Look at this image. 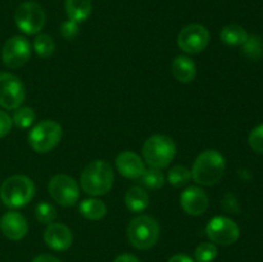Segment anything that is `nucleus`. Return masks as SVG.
Instances as JSON below:
<instances>
[{
  "instance_id": "nucleus-1",
  "label": "nucleus",
  "mask_w": 263,
  "mask_h": 262,
  "mask_svg": "<svg viewBox=\"0 0 263 262\" xmlns=\"http://www.w3.org/2000/svg\"><path fill=\"white\" fill-rule=\"evenodd\" d=\"M115 181V172L107 161L97 159L82 170L80 182L85 193L94 197L104 195L112 189Z\"/></svg>"
},
{
  "instance_id": "nucleus-2",
  "label": "nucleus",
  "mask_w": 263,
  "mask_h": 262,
  "mask_svg": "<svg viewBox=\"0 0 263 262\" xmlns=\"http://www.w3.org/2000/svg\"><path fill=\"white\" fill-rule=\"evenodd\" d=\"M225 170L226 162L222 154L215 149H207L195 159L192 169V177L197 184L212 186L222 179Z\"/></svg>"
},
{
  "instance_id": "nucleus-3",
  "label": "nucleus",
  "mask_w": 263,
  "mask_h": 262,
  "mask_svg": "<svg viewBox=\"0 0 263 262\" xmlns=\"http://www.w3.org/2000/svg\"><path fill=\"white\" fill-rule=\"evenodd\" d=\"M35 190V182L30 177L25 175H13L3 182L0 198L7 207L22 208L32 200Z\"/></svg>"
},
{
  "instance_id": "nucleus-4",
  "label": "nucleus",
  "mask_w": 263,
  "mask_h": 262,
  "mask_svg": "<svg viewBox=\"0 0 263 262\" xmlns=\"http://www.w3.org/2000/svg\"><path fill=\"white\" fill-rule=\"evenodd\" d=\"M176 154V145L172 138L162 134L152 135L143 145V157L152 169H166Z\"/></svg>"
},
{
  "instance_id": "nucleus-5",
  "label": "nucleus",
  "mask_w": 263,
  "mask_h": 262,
  "mask_svg": "<svg viewBox=\"0 0 263 262\" xmlns=\"http://www.w3.org/2000/svg\"><path fill=\"white\" fill-rule=\"evenodd\" d=\"M159 233L161 229L158 222L146 215L133 218L127 228L128 241L134 248L140 251H146L156 246L159 239Z\"/></svg>"
},
{
  "instance_id": "nucleus-6",
  "label": "nucleus",
  "mask_w": 263,
  "mask_h": 262,
  "mask_svg": "<svg viewBox=\"0 0 263 262\" xmlns=\"http://www.w3.org/2000/svg\"><path fill=\"white\" fill-rule=\"evenodd\" d=\"M62 139V126L57 121L44 120L28 134V144L37 153L53 151Z\"/></svg>"
},
{
  "instance_id": "nucleus-7",
  "label": "nucleus",
  "mask_w": 263,
  "mask_h": 262,
  "mask_svg": "<svg viewBox=\"0 0 263 262\" xmlns=\"http://www.w3.org/2000/svg\"><path fill=\"white\" fill-rule=\"evenodd\" d=\"M14 21L17 27L26 35H36L43 30L46 21L45 10L35 2H25L15 9Z\"/></svg>"
},
{
  "instance_id": "nucleus-8",
  "label": "nucleus",
  "mask_w": 263,
  "mask_h": 262,
  "mask_svg": "<svg viewBox=\"0 0 263 262\" xmlns=\"http://www.w3.org/2000/svg\"><path fill=\"white\" fill-rule=\"evenodd\" d=\"M26 98L23 82L15 74L2 72L0 73V107L4 109H17Z\"/></svg>"
},
{
  "instance_id": "nucleus-9",
  "label": "nucleus",
  "mask_w": 263,
  "mask_h": 262,
  "mask_svg": "<svg viewBox=\"0 0 263 262\" xmlns=\"http://www.w3.org/2000/svg\"><path fill=\"white\" fill-rule=\"evenodd\" d=\"M205 233L213 244L231 246L240 236V229L238 223L231 218L225 216H216L207 223Z\"/></svg>"
},
{
  "instance_id": "nucleus-10",
  "label": "nucleus",
  "mask_w": 263,
  "mask_h": 262,
  "mask_svg": "<svg viewBox=\"0 0 263 262\" xmlns=\"http://www.w3.org/2000/svg\"><path fill=\"white\" fill-rule=\"evenodd\" d=\"M48 189L51 198L63 207H72L79 200V184L73 177L68 176V175L58 174L51 177Z\"/></svg>"
},
{
  "instance_id": "nucleus-11",
  "label": "nucleus",
  "mask_w": 263,
  "mask_h": 262,
  "mask_svg": "<svg viewBox=\"0 0 263 262\" xmlns=\"http://www.w3.org/2000/svg\"><path fill=\"white\" fill-rule=\"evenodd\" d=\"M210 43V32L199 23H192L182 28L177 36V45L187 54L202 53Z\"/></svg>"
},
{
  "instance_id": "nucleus-12",
  "label": "nucleus",
  "mask_w": 263,
  "mask_h": 262,
  "mask_svg": "<svg viewBox=\"0 0 263 262\" xmlns=\"http://www.w3.org/2000/svg\"><path fill=\"white\" fill-rule=\"evenodd\" d=\"M31 57V44L23 36H13L5 41L2 49L3 63L8 68H20L25 66Z\"/></svg>"
},
{
  "instance_id": "nucleus-13",
  "label": "nucleus",
  "mask_w": 263,
  "mask_h": 262,
  "mask_svg": "<svg viewBox=\"0 0 263 262\" xmlns=\"http://www.w3.org/2000/svg\"><path fill=\"white\" fill-rule=\"evenodd\" d=\"M44 240L46 246L53 251L63 252L72 246L73 235L69 228L59 222H51L46 226L44 233Z\"/></svg>"
},
{
  "instance_id": "nucleus-14",
  "label": "nucleus",
  "mask_w": 263,
  "mask_h": 262,
  "mask_svg": "<svg viewBox=\"0 0 263 262\" xmlns=\"http://www.w3.org/2000/svg\"><path fill=\"white\" fill-rule=\"evenodd\" d=\"M180 204L187 215L200 216L207 211L208 197L200 188L189 186L180 195Z\"/></svg>"
},
{
  "instance_id": "nucleus-15",
  "label": "nucleus",
  "mask_w": 263,
  "mask_h": 262,
  "mask_svg": "<svg viewBox=\"0 0 263 262\" xmlns=\"http://www.w3.org/2000/svg\"><path fill=\"white\" fill-rule=\"evenodd\" d=\"M116 167L122 176L127 179H140L145 172V164L141 157L135 152H121L116 158Z\"/></svg>"
},
{
  "instance_id": "nucleus-16",
  "label": "nucleus",
  "mask_w": 263,
  "mask_h": 262,
  "mask_svg": "<svg viewBox=\"0 0 263 262\" xmlns=\"http://www.w3.org/2000/svg\"><path fill=\"white\" fill-rule=\"evenodd\" d=\"M0 230L10 240H21L27 235L28 223L21 213L12 211L0 218Z\"/></svg>"
},
{
  "instance_id": "nucleus-17",
  "label": "nucleus",
  "mask_w": 263,
  "mask_h": 262,
  "mask_svg": "<svg viewBox=\"0 0 263 262\" xmlns=\"http://www.w3.org/2000/svg\"><path fill=\"white\" fill-rule=\"evenodd\" d=\"M172 76L182 84H189L197 76V66L194 61L186 55H179L174 59L171 66Z\"/></svg>"
},
{
  "instance_id": "nucleus-18",
  "label": "nucleus",
  "mask_w": 263,
  "mask_h": 262,
  "mask_svg": "<svg viewBox=\"0 0 263 262\" xmlns=\"http://www.w3.org/2000/svg\"><path fill=\"white\" fill-rule=\"evenodd\" d=\"M64 8H66V13L69 20L80 23L90 17L92 4L91 0H66Z\"/></svg>"
},
{
  "instance_id": "nucleus-19",
  "label": "nucleus",
  "mask_w": 263,
  "mask_h": 262,
  "mask_svg": "<svg viewBox=\"0 0 263 262\" xmlns=\"http://www.w3.org/2000/svg\"><path fill=\"white\" fill-rule=\"evenodd\" d=\"M125 203L131 212H143L149 205V195L143 188L133 186L126 193Z\"/></svg>"
},
{
  "instance_id": "nucleus-20",
  "label": "nucleus",
  "mask_w": 263,
  "mask_h": 262,
  "mask_svg": "<svg viewBox=\"0 0 263 262\" xmlns=\"http://www.w3.org/2000/svg\"><path fill=\"white\" fill-rule=\"evenodd\" d=\"M80 213L84 216L85 218L91 221L102 220L107 215V205L103 200L97 199V198H90V199H85L80 203Z\"/></svg>"
},
{
  "instance_id": "nucleus-21",
  "label": "nucleus",
  "mask_w": 263,
  "mask_h": 262,
  "mask_svg": "<svg viewBox=\"0 0 263 262\" xmlns=\"http://www.w3.org/2000/svg\"><path fill=\"white\" fill-rule=\"evenodd\" d=\"M220 39L229 46H241L248 39V33L241 26L228 25L221 30Z\"/></svg>"
},
{
  "instance_id": "nucleus-22",
  "label": "nucleus",
  "mask_w": 263,
  "mask_h": 262,
  "mask_svg": "<svg viewBox=\"0 0 263 262\" xmlns=\"http://www.w3.org/2000/svg\"><path fill=\"white\" fill-rule=\"evenodd\" d=\"M33 50L40 58H50L55 51V43L53 38L46 33H40L33 40Z\"/></svg>"
},
{
  "instance_id": "nucleus-23",
  "label": "nucleus",
  "mask_w": 263,
  "mask_h": 262,
  "mask_svg": "<svg viewBox=\"0 0 263 262\" xmlns=\"http://www.w3.org/2000/svg\"><path fill=\"white\" fill-rule=\"evenodd\" d=\"M167 179H168V182L172 186H185L190 181V179H192V171L189 169H186L185 166L177 164V166H174L170 170L168 175H167Z\"/></svg>"
},
{
  "instance_id": "nucleus-24",
  "label": "nucleus",
  "mask_w": 263,
  "mask_h": 262,
  "mask_svg": "<svg viewBox=\"0 0 263 262\" xmlns=\"http://www.w3.org/2000/svg\"><path fill=\"white\" fill-rule=\"evenodd\" d=\"M243 54L251 59H259L263 57V39L258 35L248 36L243 44Z\"/></svg>"
},
{
  "instance_id": "nucleus-25",
  "label": "nucleus",
  "mask_w": 263,
  "mask_h": 262,
  "mask_svg": "<svg viewBox=\"0 0 263 262\" xmlns=\"http://www.w3.org/2000/svg\"><path fill=\"white\" fill-rule=\"evenodd\" d=\"M36 115L35 110L31 107H18L14 109V115H13V123L17 126L18 128H28L32 126L33 121H35Z\"/></svg>"
},
{
  "instance_id": "nucleus-26",
  "label": "nucleus",
  "mask_w": 263,
  "mask_h": 262,
  "mask_svg": "<svg viewBox=\"0 0 263 262\" xmlns=\"http://www.w3.org/2000/svg\"><path fill=\"white\" fill-rule=\"evenodd\" d=\"M35 217L40 223L49 225L57 218L55 207L48 202H40L35 207Z\"/></svg>"
},
{
  "instance_id": "nucleus-27",
  "label": "nucleus",
  "mask_w": 263,
  "mask_h": 262,
  "mask_svg": "<svg viewBox=\"0 0 263 262\" xmlns=\"http://www.w3.org/2000/svg\"><path fill=\"white\" fill-rule=\"evenodd\" d=\"M140 179L143 181V184L145 186H148L149 189H159V188H162L164 185V176L161 170L158 169H152V167H149L141 175Z\"/></svg>"
},
{
  "instance_id": "nucleus-28",
  "label": "nucleus",
  "mask_w": 263,
  "mask_h": 262,
  "mask_svg": "<svg viewBox=\"0 0 263 262\" xmlns=\"http://www.w3.org/2000/svg\"><path fill=\"white\" fill-rule=\"evenodd\" d=\"M217 247L213 243H200L195 248L194 259L197 262H213L217 257Z\"/></svg>"
},
{
  "instance_id": "nucleus-29",
  "label": "nucleus",
  "mask_w": 263,
  "mask_h": 262,
  "mask_svg": "<svg viewBox=\"0 0 263 262\" xmlns=\"http://www.w3.org/2000/svg\"><path fill=\"white\" fill-rule=\"evenodd\" d=\"M249 146L253 149L256 153L263 154V123L257 126L251 131L248 136Z\"/></svg>"
},
{
  "instance_id": "nucleus-30",
  "label": "nucleus",
  "mask_w": 263,
  "mask_h": 262,
  "mask_svg": "<svg viewBox=\"0 0 263 262\" xmlns=\"http://www.w3.org/2000/svg\"><path fill=\"white\" fill-rule=\"evenodd\" d=\"M77 33H79V23L74 22V21L68 20L66 22L62 23L61 26V35L62 38L67 39V40H71V39L76 38Z\"/></svg>"
},
{
  "instance_id": "nucleus-31",
  "label": "nucleus",
  "mask_w": 263,
  "mask_h": 262,
  "mask_svg": "<svg viewBox=\"0 0 263 262\" xmlns=\"http://www.w3.org/2000/svg\"><path fill=\"white\" fill-rule=\"evenodd\" d=\"M13 120L5 110H0V139L7 136L12 130Z\"/></svg>"
},
{
  "instance_id": "nucleus-32",
  "label": "nucleus",
  "mask_w": 263,
  "mask_h": 262,
  "mask_svg": "<svg viewBox=\"0 0 263 262\" xmlns=\"http://www.w3.org/2000/svg\"><path fill=\"white\" fill-rule=\"evenodd\" d=\"M113 262H141V261L138 258V257L134 256V254L123 253L121 254V256H118Z\"/></svg>"
},
{
  "instance_id": "nucleus-33",
  "label": "nucleus",
  "mask_w": 263,
  "mask_h": 262,
  "mask_svg": "<svg viewBox=\"0 0 263 262\" xmlns=\"http://www.w3.org/2000/svg\"><path fill=\"white\" fill-rule=\"evenodd\" d=\"M167 262H194V259H193L190 256H187V254L180 253V254H175V256H172Z\"/></svg>"
},
{
  "instance_id": "nucleus-34",
  "label": "nucleus",
  "mask_w": 263,
  "mask_h": 262,
  "mask_svg": "<svg viewBox=\"0 0 263 262\" xmlns=\"http://www.w3.org/2000/svg\"><path fill=\"white\" fill-rule=\"evenodd\" d=\"M32 262H62V261H59L57 257L50 256V254H40V256L35 257V258L32 259Z\"/></svg>"
}]
</instances>
